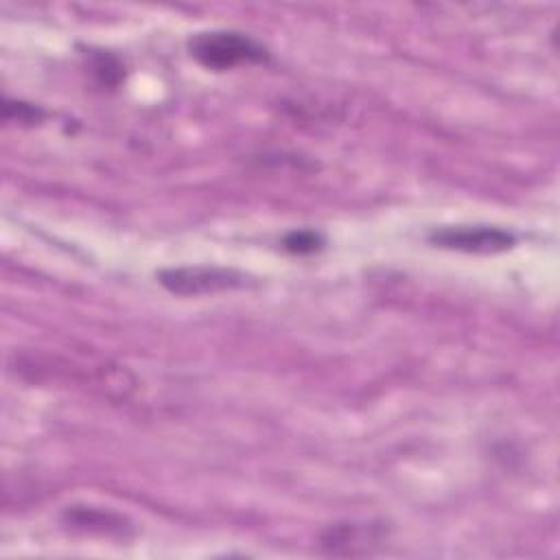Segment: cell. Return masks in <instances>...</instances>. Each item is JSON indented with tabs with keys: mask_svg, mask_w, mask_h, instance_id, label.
Masks as SVG:
<instances>
[{
	"mask_svg": "<svg viewBox=\"0 0 560 560\" xmlns=\"http://www.w3.org/2000/svg\"><path fill=\"white\" fill-rule=\"evenodd\" d=\"M282 245L287 252L298 254V256H306V254H315L324 247V236L315 230H293L282 238Z\"/></svg>",
	"mask_w": 560,
	"mask_h": 560,
	"instance_id": "6",
	"label": "cell"
},
{
	"mask_svg": "<svg viewBox=\"0 0 560 560\" xmlns=\"http://www.w3.org/2000/svg\"><path fill=\"white\" fill-rule=\"evenodd\" d=\"M190 55L208 70H232L243 63L267 61V48L238 31H203L190 37Z\"/></svg>",
	"mask_w": 560,
	"mask_h": 560,
	"instance_id": "1",
	"label": "cell"
},
{
	"mask_svg": "<svg viewBox=\"0 0 560 560\" xmlns=\"http://www.w3.org/2000/svg\"><path fill=\"white\" fill-rule=\"evenodd\" d=\"M383 534V525L374 523H335L322 534L319 545L335 556H354L378 545Z\"/></svg>",
	"mask_w": 560,
	"mask_h": 560,
	"instance_id": "4",
	"label": "cell"
},
{
	"mask_svg": "<svg viewBox=\"0 0 560 560\" xmlns=\"http://www.w3.org/2000/svg\"><path fill=\"white\" fill-rule=\"evenodd\" d=\"M66 518L74 527H83V529H90V532H103V534L118 532V534H122V529H125L120 516L107 514V512H101V510H92V508H72V510H68Z\"/></svg>",
	"mask_w": 560,
	"mask_h": 560,
	"instance_id": "5",
	"label": "cell"
},
{
	"mask_svg": "<svg viewBox=\"0 0 560 560\" xmlns=\"http://www.w3.org/2000/svg\"><path fill=\"white\" fill-rule=\"evenodd\" d=\"M435 247L466 254H499L514 245V234L494 225H446L429 234Z\"/></svg>",
	"mask_w": 560,
	"mask_h": 560,
	"instance_id": "3",
	"label": "cell"
},
{
	"mask_svg": "<svg viewBox=\"0 0 560 560\" xmlns=\"http://www.w3.org/2000/svg\"><path fill=\"white\" fill-rule=\"evenodd\" d=\"M160 284L175 293V295H203V293H219L243 289L249 284V278L230 267H214V265H184V267H168L158 271Z\"/></svg>",
	"mask_w": 560,
	"mask_h": 560,
	"instance_id": "2",
	"label": "cell"
},
{
	"mask_svg": "<svg viewBox=\"0 0 560 560\" xmlns=\"http://www.w3.org/2000/svg\"><path fill=\"white\" fill-rule=\"evenodd\" d=\"M4 118H18L20 122H37L44 112L39 107H33L28 103H20V101H4Z\"/></svg>",
	"mask_w": 560,
	"mask_h": 560,
	"instance_id": "7",
	"label": "cell"
}]
</instances>
